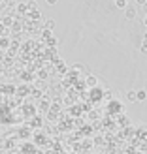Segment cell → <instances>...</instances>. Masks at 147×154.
<instances>
[{"instance_id":"6da1fadb","label":"cell","mask_w":147,"mask_h":154,"mask_svg":"<svg viewBox=\"0 0 147 154\" xmlns=\"http://www.w3.org/2000/svg\"><path fill=\"white\" fill-rule=\"evenodd\" d=\"M96 83H98V79H96L94 75H91V73H89V77H87V85H89L91 88H94V87H96Z\"/></svg>"},{"instance_id":"7a4b0ae2","label":"cell","mask_w":147,"mask_h":154,"mask_svg":"<svg viewBox=\"0 0 147 154\" xmlns=\"http://www.w3.org/2000/svg\"><path fill=\"white\" fill-rule=\"evenodd\" d=\"M136 100H138V102H145V100H147V92L145 90H138L136 92Z\"/></svg>"},{"instance_id":"3957f363","label":"cell","mask_w":147,"mask_h":154,"mask_svg":"<svg viewBox=\"0 0 147 154\" xmlns=\"http://www.w3.org/2000/svg\"><path fill=\"white\" fill-rule=\"evenodd\" d=\"M126 19H136V10L134 8H126Z\"/></svg>"},{"instance_id":"277c9868","label":"cell","mask_w":147,"mask_h":154,"mask_svg":"<svg viewBox=\"0 0 147 154\" xmlns=\"http://www.w3.org/2000/svg\"><path fill=\"white\" fill-rule=\"evenodd\" d=\"M126 100H128V102H138V100H136V90H130L126 94Z\"/></svg>"},{"instance_id":"5b68a950","label":"cell","mask_w":147,"mask_h":154,"mask_svg":"<svg viewBox=\"0 0 147 154\" xmlns=\"http://www.w3.org/2000/svg\"><path fill=\"white\" fill-rule=\"evenodd\" d=\"M45 28L53 30V28H55V21H53V19H45Z\"/></svg>"},{"instance_id":"8992f818","label":"cell","mask_w":147,"mask_h":154,"mask_svg":"<svg viewBox=\"0 0 147 154\" xmlns=\"http://www.w3.org/2000/svg\"><path fill=\"white\" fill-rule=\"evenodd\" d=\"M17 8H19V11H21V13H25V11L28 10V6H27V4H19Z\"/></svg>"},{"instance_id":"52a82bcc","label":"cell","mask_w":147,"mask_h":154,"mask_svg":"<svg viewBox=\"0 0 147 154\" xmlns=\"http://www.w3.org/2000/svg\"><path fill=\"white\" fill-rule=\"evenodd\" d=\"M142 53H143V55H147V43L145 42L142 43Z\"/></svg>"},{"instance_id":"ba28073f","label":"cell","mask_w":147,"mask_h":154,"mask_svg":"<svg viewBox=\"0 0 147 154\" xmlns=\"http://www.w3.org/2000/svg\"><path fill=\"white\" fill-rule=\"evenodd\" d=\"M49 36H51V30L45 28V30H43V38H49Z\"/></svg>"},{"instance_id":"9c48e42d","label":"cell","mask_w":147,"mask_h":154,"mask_svg":"<svg viewBox=\"0 0 147 154\" xmlns=\"http://www.w3.org/2000/svg\"><path fill=\"white\" fill-rule=\"evenodd\" d=\"M4 25H6V26H10V25H11V19H10V17H6V19H4Z\"/></svg>"},{"instance_id":"30bf717a","label":"cell","mask_w":147,"mask_h":154,"mask_svg":"<svg viewBox=\"0 0 147 154\" xmlns=\"http://www.w3.org/2000/svg\"><path fill=\"white\" fill-rule=\"evenodd\" d=\"M47 4H49V6H55V4H57V0H47Z\"/></svg>"},{"instance_id":"8fae6325","label":"cell","mask_w":147,"mask_h":154,"mask_svg":"<svg viewBox=\"0 0 147 154\" xmlns=\"http://www.w3.org/2000/svg\"><path fill=\"white\" fill-rule=\"evenodd\" d=\"M143 42H145V43H147V32H145V34H143Z\"/></svg>"},{"instance_id":"7c38bea8","label":"cell","mask_w":147,"mask_h":154,"mask_svg":"<svg viewBox=\"0 0 147 154\" xmlns=\"http://www.w3.org/2000/svg\"><path fill=\"white\" fill-rule=\"evenodd\" d=\"M143 25H145V26H147V15H145V19H143Z\"/></svg>"},{"instance_id":"4fadbf2b","label":"cell","mask_w":147,"mask_h":154,"mask_svg":"<svg viewBox=\"0 0 147 154\" xmlns=\"http://www.w3.org/2000/svg\"><path fill=\"white\" fill-rule=\"evenodd\" d=\"M138 2H140V4H143V2H145V0H138Z\"/></svg>"}]
</instances>
